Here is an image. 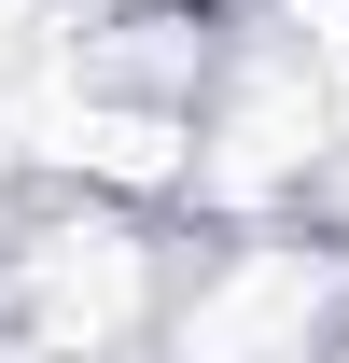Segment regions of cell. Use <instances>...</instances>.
I'll return each instance as SVG.
<instances>
[{"instance_id":"obj_1","label":"cell","mask_w":349,"mask_h":363,"mask_svg":"<svg viewBox=\"0 0 349 363\" xmlns=\"http://www.w3.org/2000/svg\"><path fill=\"white\" fill-rule=\"evenodd\" d=\"M154 321V252L126 210H43L0 252V350L14 363H112Z\"/></svg>"},{"instance_id":"obj_2","label":"cell","mask_w":349,"mask_h":363,"mask_svg":"<svg viewBox=\"0 0 349 363\" xmlns=\"http://www.w3.org/2000/svg\"><path fill=\"white\" fill-rule=\"evenodd\" d=\"M307 335H321V266L307 252H238L182 308V363H307Z\"/></svg>"},{"instance_id":"obj_3","label":"cell","mask_w":349,"mask_h":363,"mask_svg":"<svg viewBox=\"0 0 349 363\" xmlns=\"http://www.w3.org/2000/svg\"><path fill=\"white\" fill-rule=\"evenodd\" d=\"M112 14H196V0H112Z\"/></svg>"}]
</instances>
